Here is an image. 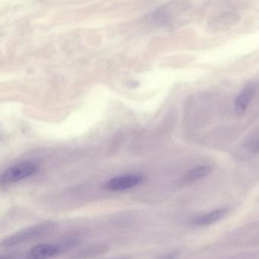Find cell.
I'll return each instance as SVG.
<instances>
[{
  "label": "cell",
  "mask_w": 259,
  "mask_h": 259,
  "mask_svg": "<svg viewBox=\"0 0 259 259\" xmlns=\"http://www.w3.org/2000/svg\"><path fill=\"white\" fill-rule=\"evenodd\" d=\"M251 150L254 152H259V139L251 145Z\"/></svg>",
  "instance_id": "cell-9"
},
{
  "label": "cell",
  "mask_w": 259,
  "mask_h": 259,
  "mask_svg": "<svg viewBox=\"0 0 259 259\" xmlns=\"http://www.w3.org/2000/svg\"><path fill=\"white\" fill-rule=\"evenodd\" d=\"M211 166L207 165L196 166L193 169H190L187 174L185 175L182 180V183L184 185H190L195 182L201 180V179L208 176L211 172Z\"/></svg>",
  "instance_id": "cell-8"
},
{
  "label": "cell",
  "mask_w": 259,
  "mask_h": 259,
  "mask_svg": "<svg viewBox=\"0 0 259 259\" xmlns=\"http://www.w3.org/2000/svg\"><path fill=\"white\" fill-rule=\"evenodd\" d=\"M176 257H177L176 253H169V254H166L160 259H176Z\"/></svg>",
  "instance_id": "cell-10"
},
{
  "label": "cell",
  "mask_w": 259,
  "mask_h": 259,
  "mask_svg": "<svg viewBox=\"0 0 259 259\" xmlns=\"http://www.w3.org/2000/svg\"><path fill=\"white\" fill-rule=\"evenodd\" d=\"M145 181V177L139 174H126L110 179L104 185L106 189L112 192H119L133 189Z\"/></svg>",
  "instance_id": "cell-3"
},
{
  "label": "cell",
  "mask_w": 259,
  "mask_h": 259,
  "mask_svg": "<svg viewBox=\"0 0 259 259\" xmlns=\"http://www.w3.org/2000/svg\"><path fill=\"white\" fill-rule=\"evenodd\" d=\"M256 93V85L254 83L248 84L236 97L234 101V108L236 114L242 115L248 109V105Z\"/></svg>",
  "instance_id": "cell-5"
},
{
  "label": "cell",
  "mask_w": 259,
  "mask_h": 259,
  "mask_svg": "<svg viewBox=\"0 0 259 259\" xmlns=\"http://www.w3.org/2000/svg\"><path fill=\"white\" fill-rule=\"evenodd\" d=\"M54 228H55V224L50 221L28 227L20 230L18 233L10 235V236L4 239L2 241L1 246L2 248H8L21 245L24 242H29L33 239L40 237L47 234L48 232H51Z\"/></svg>",
  "instance_id": "cell-1"
},
{
  "label": "cell",
  "mask_w": 259,
  "mask_h": 259,
  "mask_svg": "<svg viewBox=\"0 0 259 259\" xmlns=\"http://www.w3.org/2000/svg\"><path fill=\"white\" fill-rule=\"evenodd\" d=\"M227 211H228L227 208H221L213 210L210 213L201 215L198 218H195V219L192 220V224L197 227H204V226L214 224L217 221H220L221 218H224L227 214Z\"/></svg>",
  "instance_id": "cell-6"
},
{
  "label": "cell",
  "mask_w": 259,
  "mask_h": 259,
  "mask_svg": "<svg viewBox=\"0 0 259 259\" xmlns=\"http://www.w3.org/2000/svg\"><path fill=\"white\" fill-rule=\"evenodd\" d=\"M1 259H11V257H9V256H5V257H1Z\"/></svg>",
  "instance_id": "cell-11"
},
{
  "label": "cell",
  "mask_w": 259,
  "mask_h": 259,
  "mask_svg": "<svg viewBox=\"0 0 259 259\" xmlns=\"http://www.w3.org/2000/svg\"><path fill=\"white\" fill-rule=\"evenodd\" d=\"M64 248L63 245L42 243L33 247L29 251V259H49L58 254Z\"/></svg>",
  "instance_id": "cell-4"
},
{
  "label": "cell",
  "mask_w": 259,
  "mask_h": 259,
  "mask_svg": "<svg viewBox=\"0 0 259 259\" xmlns=\"http://www.w3.org/2000/svg\"><path fill=\"white\" fill-rule=\"evenodd\" d=\"M38 165L34 162L25 161L7 168L1 175V184L10 185L34 175L38 170Z\"/></svg>",
  "instance_id": "cell-2"
},
{
  "label": "cell",
  "mask_w": 259,
  "mask_h": 259,
  "mask_svg": "<svg viewBox=\"0 0 259 259\" xmlns=\"http://www.w3.org/2000/svg\"><path fill=\"white\" fill-rule=\"evenodd\" d=\"M239 16L233 13H224L218 17L215 18L211 22L210 26L214 31H221L227 29L230 27L235 25L239 21Z\"/></svg>",
  "instance_id": "cell-7"
}]
</instances>
